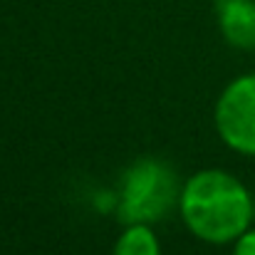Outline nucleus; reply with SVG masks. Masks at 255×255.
<instances>
[{
  "instance_id": "423d86ee",
  "label": "nucleus",
  "mask_w": 255,
  "mask_h": 255,
  "mask_svg": "<svg viewBox=\"0 0 255 255\" xmlns=\"http://www.w3.org/2000/svg\"><path fill=\"white\" fill-rule=\"evenodd\" d=\"M233 255H255V228H248L233 243Z\"/></svg>"
},
{
  "instance_id": "20e7f679",
  "label": "nucleus",
  "mask_w": 255,
  "mask_h": 255,
  "mask_svg": "<svg viewBox=\"0 0 255 255\" xmlns=\"http://www.w3.org/2000/svg\"><path fill=\"white\" fill-rule=\"evenodd\" d=\"M223 40L236 50H255V0H213Z\"/></svg>"
},
{
  "instance_id": "f257e3e1",
  "label": "nucleus",
  "mask_w": 255,
  "mask_h": 255,
  "mask_svg": "<svg viewBox=\"0 0 255 255\" xmlns=\"http://www.w3.org/2000/svg\"><path fill=\"white\" fill-rule=\"evenodd\" d=\"M253 203L255 198L238 176L223 169H203L183 181L178 213L193 238L228 246L255 223Z\"/></svg>"
},
{
  "instance_id": "39448f33",
  "label": "nucleus",
  "mask_w": 255,
  "mask_h": 255,
  "mask_svg": "<svg viewBox=\"0 0 255 255\" xmlns=\"http://www.w3.org/2000/svg\"><path fill=\"white\" fill-rule=\"evenodd\" d=\"M112 255H161V241L149 223H129L119 233Z\"/></svg>"
},
{
  "instance_id": "0eeeda50",
  "label": "nucleus",
  "mask_w": 255,
  "mask_h": 255,
  "mask_svg": "<svg viewBox=\"0 0 255 255\" xmlns=\"http://www.w3.org/2000/svg\"><path fill=\"white\" fill-rule=\"evenodd\" d=\"M253 216H255V203H253Z\"/></svg>"
},
{
  "instance_id": "7ed1b4c3",
  "label": "nucleus",
  "mask_w": 255,
  "mask_h": 255,
  "mask_svg": "<svg viewBox=\"0 0 255 255\" xmlns=\"http://www.w3.org/2000/svg\"><path fill=\"white\" fill-rule=\"evenodd\" d=\"M218 139L241 156H255V72L223 87L213 107Z\"/></svg>"
},
{
  "instance_id": "f03ea898",
  "label": "nucleus",
  "mask_w": 255,
  "mask_h": 255,
  "mask_svg": "<svg viewBox=\"0 0 255 255\" xmlns=\"http://www.w3.org/2000/svg\"><path fill=\"white\" fill-rule=\"evenodd\" d=\"M181 186L176 171L159 159H141L131 164L122 176L117 216L129 223H156L178 206Z\"/></svg>"
}]
</instances>
